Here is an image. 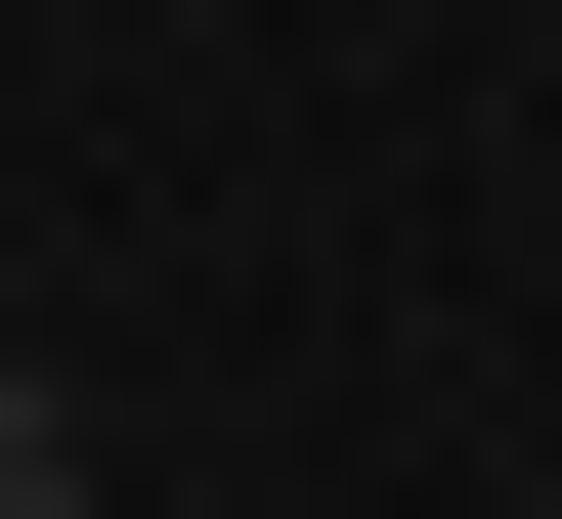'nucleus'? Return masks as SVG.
I'll return each instance as SVG.
<instances>
[{"label": "nucleus", "instance_id": "nucleus-1", "mask_svg": "<svg viewBox=\"0 0 562 519\" xmlns=\"http://www.w3.org/2000/svg\"><path fill=\"white\" fill-rule=\"evenodd\" d=\"M0 519H87V390H44V347H0Z\"/></svg>", "mask_w": 562, "mask_h": 519}]
</instances>
